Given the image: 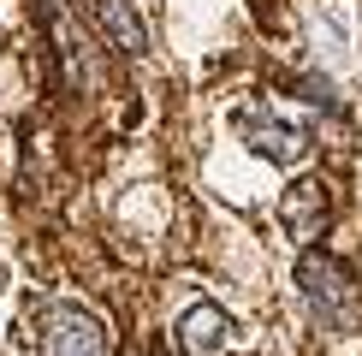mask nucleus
<instances>
[{"label":"nucleus","instance_id":"39448f33","mask_svg":"<svg viewBox=\"0 0 362 356\" xmlns=\"http://www.w3.org/2000/svg\"><path fill=\"white\" fill-rule=\"evenodd\" d=\"M95 18H101V30H107V42H113L119 54H131V59H137V54L148 48L143 18L131 12V0H95Z\"/></svg>","mask_w":362,"mask_h":356},{"label":"nucleus","instance_id":"20e7f679","mask_svg":"<svg viewBox=\"0 0 362 356\" xmlns=\"http://www.w3.org/2000/svg\"><path fill=\"white\" fill-rule=\"evenodd\" d=\"M327 214H333V202H327V184H321V178L291 184V196L279 202V220H285V232H291L297 244L321 237V232H327Z\"/></svg>","mask_w":362,"mask_h":356},{"label":"nucleus","instance_id":"7ed1b4c3","mask_svg":"<svg viewBox=\"0 0 362 356\" xmlns=\"http://www.w3.org/2000/svg\"><path fill=\"white\" fill-rule=\"evenodd\" d=\"M238 131H244V143L255 148V155H267L274 167H303V160L315 155L309 125H291V119H279L267 107H244L238 113Z\"/></svg>","mask_w":362,"mask_h":356},{"label":"nucleus","instance_id":"f03ea898","mask_svg":"<svg viewBox=\"0 0 362 356\" xmlns=\"http://www.w3.org/2000/svg\"><path fill=\"white\" fill-rule=\"evenodd\" d=\"M36 338H42V356H113L107 326L78 303H42Z\"/></svg>","mask_w":362,"mask_h":356},{"label":"nucleus","instance_id":"423d86ee","mask_svg":"<svg viewBox=\"0 0 362 356\" xmlns=\"http://www.w3.org/2000/svg\"><path fill=\"white\" fill-rule=\"evenodd\" d=\"M226 333H232V321H226V309H214V303H196V309H185V321H178V345L185 350H220Z\"/></svg>","mask_w":362,"mask_h":356},{"label":"nucleus","instance_id":"f257e3e1","mask_svg":"<svg viewBox=\"0 0 362 356\" xmlns=\"http://www.w3.org/2000/svg\"><path fill=\"white\" fill-rule=\"evenodd\" d=\"M297 291H303V303L315 309V321H321V326H333V333L362 326V285H356V273L339 256L309 249V256L297 261Z\"/></svg>","mask_w":362,"mask_h":356}]
</instances>
